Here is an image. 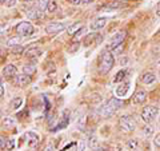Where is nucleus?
<instances>
[{
  "label": "nucleus",
  "mask_w": 160,
  "mask_h": 151,
  "mask_svg": "<svg viewBox=\"0 0 160 151\" xmlns=\"http://www.w3.org/2000/svg\"><path fill=\"white\" fill-rule=\"evenodd\" d=\"M67 2H71V0H67Z\"/></svg>",
  "instance_id": "44"
},
{
  "label": "nucleus",
  "mask_w": 160,
  "mask_h": 151,
  "mask_svg": "<svg viewBox=\"0 0 160 151\" xmlns=\"http://www.w3.org/2000/svg\"><path fill=\"white\" fill-rule=\"evenodd\" d=\"M126 35H127L126 31H119L116 35H113L111 42L107 46V49H109V51H120L123 47V42L126 39Z\"/></svg>",
  "instance_id": "3"
},
{
  "label": "nucleus",
  "mask_w": 160,
  "mask_h": 151,
  "mask_svg": "<svg viewBox=\"0 0 160 151\" xmlns=\"http://www.w3.org/2000/svg\"><path fill=\"white\" fill-rule=\"evenodd\" d=\"M7 2V0H2V4H4V3H6Z\"/></svg>",
  "instance_id": "43"
},
{
  "label": "nucleus",
  "mask_w": 160,
  "mask_h": 151,
  "mask_svg": "<svg viewBox=\"0 0 160 151\" xmlns=\"http://www.w3.org/2000/svg\"><path fill=\"white\" fill-rule=\"evenodd\" d=\"M127 76V70H120V71L116 74V76L113 78V82L115 83H119V82H123Z\"/></svg>",
  "instance_id": "18"
},
{
  "label": "nucleus",
  "mask_w": 160,
  "mask_h": 151,
  "mask_svg": "<svg viewBox=\"0 0 160 151\" xmlns=\"http://www.w3.org/2000/svg\"><path fill=\"white\" fill-rule=\"evenodd\" d=\"M22 103H23V99L20 98V96L13 98V99H12V102H11V108H12V110H18V108H20Z\"/></svg>",
  "instance_id": "20"
},
{
  "label": "nucleus",
  "mask_w": 160,
  "mask_h": 151,
  "mask_svg": "<svg viewBox=\"0 0 160 151\" xmlns=\"http://www.w3.org/2000/svg\"><path fill=\"white\" fill-rule=\"evenodd\" d=\"M115 59L112 52H109V49H104L102 56H100V72L102 74H108L113 67Z\"/></svg>",
  "instance_id": "2"
},
{
  "label": "nucleus",
  "mask_w": 160,
  "mask_h": 151,
  "mask_svg": "<svg viewBox=\"0 0 160 151\" xmlns=\"http://www.w3.org/2000/svg\"><path fill=\"white\" fill-rule=\"evenodd\" d=\"M15 4H16V0H7V2H6L7 7H13Z\"/></svg>",
  "instance_id": "34"
},
{
  "label": "nucleus",
  "mask_w": 160,
  "mask_h": 151,
  "mask_svg": "<svg viewBox=\"0 0 160 151\" xmlns=\"http://www.w3.org/2000/svg\"><path fill=\"white\" fill-rule=\"evenodd\" d=\"M92 2H93V0H82V4H89Z\"/></svg>",
  "instance_id": "41"
},
{
  "label": "nucleus",
  "mask_w": 160,
  "mask_h": 151,
  "mask_svg": "<svg viewBox=\"0 0 160 151\" xmlns=\"http://www.w3.org/2000/svg\"><path fill=\"white\" fill-rule=\"evenodd\" d=\"M88 146L91 150H98L99 148V140L95 138V137H91L88 139Z\"/></svg>",
  "instance_id": "22"
},
{
  "label": "nucleus",
  "mask_w": 160,
  "mask_h": 151,
  "mask_svg": "<svg viewBox=\"0 0 160 151\" xmlns=\"http://www.w3.org/2000/svg\"><path fill=\"white\" fill-rule=\"evenodd\" d=\"M156 15L160 16V2L158 3V6H156Z\"/></svg>",
  "instance_id": "38"
},
{
  "label": "nucleus",
  "mask_w": 160,
  "mask_h": 151,
  "mask_svg": "<svg viewBox=\"0 0 160 151\" xmlns=\"http://www.w3.org/2000/svg\"><path fill=\"white\" fill-rule=\"evenodd\" d=\"M119 123H120L122 131H124V133H132V131H135V128H136V122H135V119L131 115H123V117L120 118Z\"/></svg>",
  "instance_id": "4"
},
{
  "label": "nucleus",
  "mask_w": 160,
  "mask_h": 151,
  "mask_svg": "<svg viewBox=\"0 0 160 151\" xmlns=\"http://www.w3.org/2000/svg\"><path fill=\"white\" fill-rule=\"evenodd\" d=\"M84 146H86V144H84V142H80L79 147H78V151H84Z\"/></svg>",
  "instance_id": "36"
},
{
  "label": "nucleus",
  "mask_w": 160,
  "mask_h": 151,
  "mask_svg": "<svg viewBox=\"0 0 160 151\" xmlns=\"http://www.w3.org/2000/svg\"><path fill=\"white\" fill-rule=\"evenodd\" d=\"M80 28H82V26H80V23H75V24H72V26H69V27H68V35H71V36H73V35L76 34Z\"/></svg>",
  "instance_id": "21"
},
{
  "label": "nucleus",
  "mask_w": 160,
  "mask_h": 151,
  "mask_svg": "<svg viewBox=\"0 0 160 151\" xmlns=\"http://www.w3.org/2000/svg\"><path fill=\"white\" fill-rule=\"evenodd\" d=\"M93 38H95V34H91V35H88V36L86 38V40H84V46H89V43H91L92 42V40H93Z\"/></svg>",
  "instance_id": "31"
},
{
  "label": "nucleus",
  "mask_w": 160,
  "mask_h": 151,
  "mask_svg": "<svg viewBox=\"0 0 160 151\" xmlns=\"http://www.w3.org/2000/svg\"><path fill=\"white\" fill-rule=\"evenodd\" d=\"M120 7H123V3L120 2V0H113L112 3H109L107 6L108 9H116V8H120Z\"/></svg>",
  "instance_id": "25"
},
{
  "label": "nucleus",
  "mask_w": 160,
  "mask_h": 151,
  "mask_svg": "<svg viewBox=\"0 0 160 151\" xmlns=\"http://www.w3.org/2000/svg\"><path fill=\"white\" fill-rule=\"evenodd\" d=\"M64 28H66V24H64V23H62V22H53V23H49L48 26L46 27V31L48 34H58V32H62Z\"/></svg>",
  "instance_id": "7"
},
{
  "label": "nucleus",
  "mask_w": 160,
  "mask_h": 151,
  "mask_svg": "<svg viewBox=\"0 0 160 151\" xmlns=\"http://www.w3.org/2000/svg\"><path fill=\"white\" fill-rule=\"evenodd\" d=\"M69 3L73 4V6H78V4L82 3V0H71V2H69Z\"/></svg>",
  "instance_id": "37"
},
{
  "label": "nucleus",
  "mask_w": 160,
  "mask_h": 151,
  "mask_svg": "<svg viewBox=\"0 0 160 151\" xmlns=\"http://www.w3.org/2000/svg\"><path fill=\"white\" fill-rule=\"evenodd\" d=\"M16 71L18 70L13 64H7V66L3 68V75L4 76H13V75L16 74Z\"/></svg>",
  "instance_id": "14"
},
{
  "label": "nucleus",
  "mask_w": 160,
  "mask_h": 151,
  "mask_svg": "<svg viewBox=\"0 0 160 151\" xmlns=\"http://www.w3.org/2000/svg\"><path fill=\"white\" fill-rule=\"evenodd\" d=\"M40 12H42V11H40V9L38 11V8H31V9H28V11H27V15L31 19H40V18H42V13H40Z\"/></svg>",
  "instance_id": "17"
},
{
  "label": "nucleus",
  "mask_w": 160,
  "mask_h": 151,
  "mask_svg": "<svg viewBox=\"0 0 160 151\" xmlns=\"http://www.w3.org/2000/svg\"><path fill=\"white\" fill-rule=\"evenodd\" d=\"M26 2H29V0H26Z\"/></svg>",
  "instance_id": "45"
},
{
  "label": "nucleus",
  "mask_w": 160,
  "mask_h": 151,
  "mask_svg": "<svg viewBox=\"0 0 160 151\" xmlns=\"http://www.w3.org/2000/svg\"><path fill=\"white\" fill-rule=\"evenodd\" d=\"M3 124L6 126V127H12V126H15V119L11 118V117L3 118Z\"/></svg>",
  "instance_id": "26"
},
{
  "label": "nucleus",
  "mask_w": 160,
  "mask_h": 151,
  "mask_svg": "<svg viewBox=\"0 0 160 151\" xmlns=\"http://www.w3.org/2000/svg\"><path fill=\"white\" fill-rule=\"evenodd\" d=\"M155 80H156V75H155L153 72H147V74H144L143 75V78H142V82L144 84H151L153 83Z\"/></svg>",
  "instance_id": "15"
},
{
  "label": "nucleus",
  "mask_w": 160,
  "mask_h": 151,
  "mask_svg": "<svg viewBox=\"0 0 160 151\" xmlns=\"http://www.w3.org/2000/svg\"><path fill=\"white\" fill-rule=\"evenodd\" d=\"M35 71H36V67H35V64H24V66H23V72L29 75V76H31V75Z\"/></svg>",
  "instance_id": "19"
},
{
  "label": "nucleus",
  "mask_w": 160,
  "mask_h": 151,
  "mask_svg": "<svg viewBox=\"0 0 160 151\" xmlns=\"http://www.w3.org/2000/svg\"><path fill=\"white\" fill-rule=\"evenodd\" d=\"M127 147H128L129 151H139V148H140V140L138 138L129 139L127 142Z\"/></svg>",
  "instance_id": "13"
},
{
  "label": "nucleus",
  "mask_w": 160,
  "mask_h": 151,
  "mask_svg": "<svg viewBox=\"0 0 160 151\" xmlns=\"http://www.w3.org/2000/svg\"><path fill=\"white\" fill-rule=\"evenodd\" d=\"M15 31L19 36H31L35 32V28L29 22H20L15 28Z\"/></svg>",
  "instance_id": "6"
},
{
  "label": "nucleus",
  "mask_w": 160,
  "mask_h": 151,
  "mask_svg": "<svg viewBox=\"0 0 160 151\" xmlns=\"http://www.w3.org/2000/svg\"><path fill=\"white\" fill-rule=\"evenodd\" d=\"M16 83H18V86H20V87H26V86L31 84V76L27 75V74L18 75L16 76Z\"/></svg>",
  "instance_id": "10"
},
{
  "label": "nucleus",
  "mask_w": 160,
  "mask_h": 151,
  "mask_svg": "<svg viewBox=\"0 0 160 151\" xmlns=\"http://www.w3.org/2000/svg\"><path fill=\"white\" fill-rule=\"evenodd\" d=\"M15 146V140L13 139H7V144H6V150H12Z\"/></svg>",
  "instance_id": "32"
},
{
  "label": "nucleus",
  "mask_w": 160,
  "mask_h": 151,
  "mask_svg": "<svg viewBox=\"0 0 160 151\" xmlns=\"http://www.w3.org/2000/svg\"><path fill=\"white\" fill-rule=\"evenodd\" d=\"M49 3H51V0H39V6L38 8L40 11H47V8L49 6Z\"/></svg>",
  "instance_id": "23"
},
{
  "label": "nucleus",
  "mask_w": 160,
  "mask_h": 151,
  "mask_svg": "<svg viewBox=\"0 0 160 151\" xmlns=\"http://www.w3.org/2000/svg\"><path fill=\"white\" fill-rule=\"evenodd\" d=\"M146 99H147V92L144 91V90H138L132 96V102L135 104H142L146 102Z\"/></svg>",
  "instance_id": "9"
},
{
  "label": "nucleus",
  "mask_w": 160,
  "mask_h": 151,
  "mask_svg": "<svg viewBox=\"0 0 160 151\" xmlns=\"http://www.w3.org/2000/svg\"><path fill=\"white\" fill-rule=\"evenodd\" d=\"M6 144H7V140L2 137V138H0V146H2V150L6 148Z\"/></svg>",
  "instance_id": "35"
},
{
  "label": "nucleus",
  "mask_w": 160,
  "mask_h": 151,
  "mask_svg": "<svg viewBox=\"0 0 160 151\" xmlns=\"http://www.w3.org/2000/svg\"><path fill=\"white\" fill-rule=\"evenodd\" d=\"M86 32H87V28H86V27H82L76 34L73 35V40H75V42H76V40H79L80 38L83 36V35H86Z\"/></svg>",
  "instance_id": "27"
},
{
  "label": "nucleus",
  "mask_w": 160,
  "mask_h": 151,
  "mask_svg": "<svg viewBox=\"0 0 160 151\" xmlns=\"http://www.w3.org/2000/svg\"><path fill=\"white\" fill-rule=\"evenodd\" d=\"M129 82H126V83H122L120 86H118V88H116V96L119 98H124L127 95L128 92V90H129Z\"/></svg>",
  "instance_id": "11"
},
{
  "label": "nucleus",
  "mask_w": 160,
  "mask_h": 151,
  "mask_svg": "<svg viewBox=\"0 0 160 151\" xmlns=\"http://www.w3.org/2000/svg\"><path fill=\"white\" fill-rule=\"evenodd\" d=\"M24 51V48L22 47V46H19V44H18V46H15L13 48H12V52L15 54V55H19V54H22Z\"/></svg>",
  "instance_id": "30"
},
{
  "label": "nucleus",
  "mask_w": 160,
  "mask_h": 151,
  "mask_svg": "<svg viewBox=\"0 0 160 151\" xmlns=\"http://www.w3.org/2000/svg\"><path fill=\"white\" fill-rule=\"evenodd\" d=\"M26 55H27V58L35 60V59H38L40 55H42V51H40V49H38V48H29V49H27Z\"/></svg>",
  "instance_id": "16"
},
{
  "label": "nucleus",
  "mask_w": 160,
  "mask_h": 151,
  "mask_svg": "<svg viewBox=\"0 0 160 151\" xmlns=\"http://www.w3.org/2000/svg\"><path fill=\"white\" fill-rule=\"evenodd\" d=\"M122 106H123V100H120L118 98H111L99 108V114L103 115V117H109L113 112H116Z\"/></svg>",
  "instance_id": "1"
},
{
  "label": "nucleus",
  "mask_w": 160,
  "mask_h": 151,
  "mask_svg": "<svg viewBox=\"0 0 160 151\" xmlns=\"http://www.w3.org/2000/svg\"><path fill=\"white\" fill-rule=\"evenodd\" d=\"M158 114H159V107H156V106H147L142 111V119L144 123H151L158 117Z\"/></svg>",
  "instance_id": "5"
},
{
  "label": "nucleus",
  "mask_w": 160,
  "mask_h": 151,
  "mask_svg": "<svg viewBox=\"0 0 160 151\" xmlns=\"http://www.w3.org/2000/svg\"><path fill=\"white\" fill-rule=\"evenodd\" d=\"M26 139H27V143H28L29 147H33V146L39 142V137L35 133H31V131L26 133Z\"/></svg>",
  "instance_id": "12"
},
{
  "label": "nucleus",
  "mask_w": 160,
  "mask_h": 151,
  "mask_svg": "<svg viewBox=\"0 0 160 151\" xmlns=\"http://www.w3.org/2000/svg\"><path fill=\"white\" fill-rule=\"evenodd\" d=\"M19 43H20V38H19V36H13V38H9V39H8L7 46H8V47H15V46H18Z\"/></svg>",
  "instance_id": "24"
},
{
  "label": "nucleus",
  "mask_w": 160,
  "mask_h": 151,
  "mask_svg": "<svg viewBox=\"0 0 160 151\" xmlns=\"http://www.w3.org/2000/svg\"><path fill=\"white\" fill-rule=\"evenodd\" d=\"M158 68H159V70H160V59H159V60H158Z\"/></svg>",
  "instance_id": "42"
},
{
  "label": "nucleus",
  "mask_w": 160,
  "mask_h": 151,
  "mask_svg": "<svg viewBox=\"0 0 160 151\" xmlns=\"http://www.w3.org/2000/svg\"><path fill=\"white\" fill-rule=\"evenodd\" d=\"M153 144L156 146L158 148H160V134H158L156 137H155V139H153Z\"/></svg>",
  "instance_id": "33"
},
{
  "label": "nucleus",
  "mask_w": 160,
  "mask_h": 151,
  "mask_svg": "<svg viewBox=\"0 0 160 151\" xmlns=\"http://www.w3.org/2000/svg\"><path fill=\"white\" fill-rule=\"evenodd\" d=\"M67 124H68V117H64V118H63V120H62V122H60V123L56 126V128H55V130H62V128L66 127Z\"/></svg>",
  "instance_id": "29"
},
{
  "label": "nucleus",
  "mask_w": 160,
  "mask_h": 151,
  "mask_svg": "<svg viewBox=\"0 0 160 151\" xmlns=\"http://www.w3.org/2000/svg\"><path fill=\"white\" fill-rule=\"evenodd\" d=\"M47 11H48L49 13H52V12H55V11H58V3L55 2V0H51V3H49V6H48V8H47Z\"/></svg>",
  "instance_id": "28"
},
{
  "label": "nucleus",
  "mask_w": 160,
  "mask_h": 151,
  "mask_svg": "<svg viewBox=\"0 0 160 151\" xmlns=\"http://www.w3.org/2000/svg\"><path fill=\"white\" fill-rule=\"evenodd\" d=\"M119 62H120V64H122V66H123L124 63H127V58H124V59H123V58H120Z\"/></svg>",
  "instance_id": "39"
},
{
  "label": "nucleus",
  "mask_w": 160,
  "mask_h": 151,
  "mask_svg": "<svg viewBox=\"0 0 160 151\" xmlns=\"http://www.w3.org/2000/svg\"><path fill=\"white\" fill-rule=\"evenodd\" d=\"M0 95H2V98L4 96V86L2 84V87H0Z\"/></svg>",
  "instance_id": "40"
},
{
  "label": "nucleus",
  "mask_w": 160,
  "mask_h": 151,
  "mask_svg": "<svg viewBox=\"0 0 160 151\" xmlns=\"http://www.w3.org/2000/svg\"><path fill=\"white\" fill-rule=\"evenodd\" d=\"M108 22V18H98L95 19L93 22L91 23V29H93V31H99V29H102L106 27V24Z\"/></svg>",
  "instance_id": "8"
}]
</instances>
